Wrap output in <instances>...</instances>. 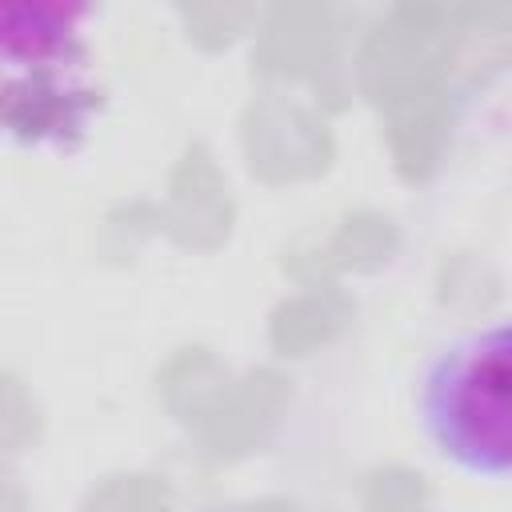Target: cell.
<instances>
[{
	"label": "cell",
	"instance_id": "1",
	"mask_svg": "<svg viewBox=\"0 0 512 512\" xmlns=\"http://www.w3.org/2000/svg\"><path fill=\"white\" fill-rule=\"evenodd\" d=\"M76 4H0L4 136L36 152H72L96 116Z\"/></svg>",
	"mask_w": 512,
	"mask_h": 512
},
{
	"label": "cell",
	"instance_id": "2",
	"mask_svg": "<svg viewBox=\"0 0 512 512\" xmlns=\"http://www.w3.org/2000/svg\"><path fill=\"white\" fill-rule=\"evenodd\" d=\"M416 420L432 452L456 472L512 476V320L468 328L428 356Z\"/></svg>",
	"mask_w": 512,
	"mask_h": 512
}]
</instances>
